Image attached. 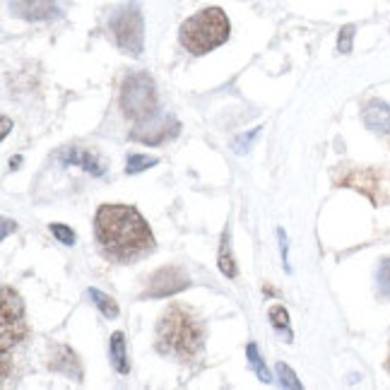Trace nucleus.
<instances>
[{"label":"nucleus","mask_w":390,"mask_h":390,"mask_svg":"<svg viewBox=\"0 0 390 390\" xmlns=\"http://www.w3.org/2000/svg\"><path fill=\"white\" fill-rule=\"evenodd\" d=\"M99 248L116 263H130L154 248L147 222L133 205H102L94 217Z\"/></svg>","instance_id":"1"},{"label":"nucleus","mask_w":390,"mask_h":390,"mask_svg":"<svg viewBox=\"0 0 390 390\" xmlns=\"http://www.w3.org/2000/svg\"><path fill=\"white\" fill-rule=\"evenodd\" d=\"M203 347V328L181 306H171L157 325V349L178 359H191Z\"/></svg>","instance_id":"2"},{"label":"nucleus","mask_w":390,"mask_h":390,"mask_svg":"<svg viewBox=\"0 0 390 390\" xmlns=\"http://www.w3.org/2000/svg\"><path fill=\"white\" fill-rule=\"evenodd\" d=\"M227 39H229V20L220 8H205L195 13L193 18L183 22L178 32V41L193 55L215 51Z\"/></svg>","instance_id":"3"},{"label":"nucleus","mask_w":390,"mask_h":390,"mask_svg":"<svg viewBox=\"0 0 390 390\" xmlns=\"http://www.w3.org/2000/svg\"><path fill=\"white\" fill-rule=\"evenodd\" d=\"M121 109L133 121H149L157 116V89L147 72H130L123 80Z\"/></svg>","instance_id":"4"},{"label":"nucleus","mask_w":390,"mask_h":390,"mask_svg":"<svg viewBox=\"0 0 390 390\" xmlns=\"http://www.w3.org/2000/svg\"><path fill=\"white\" fill-rule=\"evenodd\" d=\"M109 29L114 34V41L119 43V48H123L130 55L142 53L144 43V27H142V15L137 5H126L119 13L111 18Z\"/></svg>","instance_id":"5"},{"label":"nucleus","mask_w":390,"mask_h":390,"mask_svg":"<svg viewBox=\"0 0 390 390\" xmlns=\"http://www.w3.org/2000/svg\"><path fill=\"white\" fill-rule=\"evenodd\" d=\"M0 330H3V352H8L13 344L25 339L27 332H29L18 292H13L10 287H3V321H0Z\"/></svg>","instance_id":"6"},{"label":"nucleus","mask_w":390,"mask_h":390,"mask_svg":"<svg viewBox=\"0 0 390 390\" xmlns=\"http://www.w3.org/2000/svg\"><path fill=\"white\" fill-rule=\"evenodd\" d=\"M186 287H188V277L183 275L178 267L169 265V267H161V270H157L149 277L147 297H152V299L171 297V294L181 292V289H186Z\"/></svg>","instance_id":"7"},{"label":"nucleus","mask_w":390,"mask_h":390,"mask_svg":"<svg viewBox=\"0 0 390 390\" xmlns=\"http://www.w3.org/2000/svg\"><path fill=\"white\" fill-rule=\"evenodd\" d=\"M10 8L22 20L39 22L58 15V0H10Z\"/></svg>","instance_id":"8"},{"label":"nucleus","mask_w":390,"mask_h":390,"mask_svg":"<svg viewBox=\"0 0 390 390\" xmlns=\"http://www.w3.org/2000/svg\"><path fill=\"white\" fill-rule=\"evenodd\" d=\"M58 159L63 161L65 166H82L85 171H89V174L94 176H104L107 171H104L102 161H99L97 157H94L89 149H82V147H65L58 152Z\"/></svg>","instance_id":"9"},{"label":"nucleus","mask_w":390,"mask_h":390,"mask_svg":"<svg viewBox=\"0 0 390 390\" xmlns=\"http://www.w3.org/2000/svg\"><path fill=\"white\" fill-rule=\"evenodd\" d=\"M364 123L373 133H390V107L381 99H373L364 109Z\"/></svg>","instance_id":"10"},{"label":"nucleus","mask_w":390,"mask_h":390,"mask_svg":"<svg viewBox=\"0 0 390 390\" xmlns=\"http://www.w3.org/2000/svg\"><path fill=\"white\" fill-rule=\"evenodd\" d=\"M51 369L68 373V376H72L75 381H80V378H82L80 361H77L75 352H72V349H68V347H55V354H53V359H51Z\"/></svg>","instance_id":"11"},{"label":"nucleus","mask_w":390,"mask_h":390,"mask_svg":"<svg viewBox=\"0 0 390 390\" xmlns=\"http://www.w3.org/2000/svg\"><path fill=\"white\" fill-rule=\"evenodd\" d=\"M111 364L119 373H128V354H126V339L123 332H114L111 335Z\"/></svg>","instance_id":"12"},{"label":"nucleus","mask_w":390,"mask_h":390,"mask_svg":"<svg viewBox=\"0 0 390 390\" xmlns=\"http://www.w3.org/2000/svg\"><path fill=\"white\" fill-rule=\"evenodd\" d=\"M87 297L92 299V304L97 306L99 311H102V316H107V318H116V316H119V304H116L109 294H104V292H99V289L92 287L87 292Z\"/></svg>","instance_id":"13"},{"label":"nucleus","mask_w":390,"mask_h":390,"mask_svg":"<svg viewBox=\"0 0 390 390\" xmlns=\"http://www.w3.org/2000/svg\"><path fill=\"white\" fill-rule=\"evenodd\" d=\"M220 270L224 277H236V263H234L231 246H229V234L222 236V248H220Z\"/></svg>","instance_id":"14"},{"label":"nucleus","mask_w":390,"mask_h":390,"mask_svg":"<svg viewBox=\"0 0 390 390\" xmlns=\"http://www.w3.org/2000/svg\"><path fill=\"white\" fill-rule=\"evenodd\" d=\"M246 354H248V364H250V369L255 371V376L260 378L263 383H270L272 381V376H270V371H267V366H265V361L260 359V354H258V347H255L253 342L248 344L246 347Z\"/></svg>","instance_id":"15"},{"label":"nucleus","mask_w":390,"mask_h":390,"mask_svg":"<svg viewBox=\"0 0 390 390\" xmlns=\"http://www.w3.org/2000/svg\"><path fill=\"white\" fill-rule=\"evenodd\" d=\"M270 321H272V325H275L277 330L284 332V339H287V342H292L294 335H292V328H289V316H287V311H284L282 306H272V309H270Z\"/></svg>","instance_id":"16"},{"label":"nucleus","mask_w":390,"mask_h":390,"mask_svg":"<svg viewBox=\"0 0 390 390\" xmlns=\"http://www.w3.org/2000/svg\"><path fill=\"white\" fill-rule=\"evenodd\" d=\"M157 157H147V154H128L126 159V171L128 174H140V171L149 169V166L157 164Z\"/></svg>","instance_id":"17"},{"label":"nucleus","mask_w":390,"mask_h":390,"mask_svg":"<svg viewBox=\"0 0 390 390\" xmlns=\"http://www.w3.org/2000/svg\"><path fill=\"white\" fill-rule=\"evenodd\" d=\"M378 292L390 302V258L381 260V267H378Z\"/></svg>","instance_id":"18"},{"label":"nucleus","mask_w":390,"mask_h":390,"mask_svg":"<svg viewBox=\"0 0 390 390\" xmlns=\"http://www.w3.org/2000/svg\"><path fill=\"white\" fill-rule=\"evenodd\" d=\"M277 376H280V381H282V386H287V388H294V390H302V381H297V373H294L292 369H289L287 364H277Z\"/></svg>","instance_id":"19"},{"label":"nucleus","mask_w":390,"mask_h":390,"mask_svg":"<svg viewBox=\"0 0 390 390\" xmlns=\"http://www.w3.org/2000/svg\"><path fill=\"white\" fill-rule=\"evenodd\" d=\"M352 39H354V25L342 27V32H339V39H337V51L339 53H349V51H352Z\"/></svg>","instance_id":"20"},{"label":"nucleus","mask_w":390,"mask_h":390,"mask_svg":"<svg viewBox=\"0 0 390 390\" xmlns=\"http://www.w3.org/2000/svg\"><path fill=\"white\" fill-rule=\"evenodd\" d=\"M260 130H263V126H255L253 130L248 133V135H241V137H236V140H234V149H236L238 154H241V152H248L250 142L255 140V135H258Z\"/></svg>","instance_id":"21"},{"label":"nucleus","mask_w":390,"mask_h":390,"mask_svg":"<svg viewBox=\"0 0 390 390\" xmlns=\"http://www.w3.org/2000/svg\"><path fill=\"white\" fill-rule=\"evenodd\" d=\"M51 234L60 243H65V246H72V243H75V234H72V229H68L65 224H51Z\"/></svg>","instance_id":"22"},{"label":"nucleus","mask_w":390,"mask_h":390,"mask_svg":"<svg viewBox=\"0 0 390 390\" xmlns=\"http://www.w3.org/2000/svg\"><path fill=\"white\" fill-rule=\"evenodd\" d=\"M277 234H280V241H282V263H284V267L289 270V263H287V236H284L282 229L277 231Z\"/></svg>","instance_id":"23"},{"label":"nucleus","mask_w":390,"mask_h":390,"mask_svg":"<svg viewBox=\"0 0 390 390\" xmlns=\"http://www.w3.org/2000/svg\"><path fill=\"white\" fill-rule=\"evenodd\" d=\"M10 133V119H3V137Z\"/></svg>","instance_id":"24"},{"label":"nucleus","mask_w":390,"mask_h":390,"mask_svg":"<svg viewBox=\"0 0 390 390\" xmlns=\"http://www.w3.org/2000/svg\"><path fill=\"white\" fill-rule=\"evenodd\" d=\"M3 224H5V227H3V238H5V236H8V231H10V224H15V222H8V220H5Z\"/></svg>","instance_id":"25"},{"label":"nucleus","mask_w":390,"mask_h":390,"mask_svg":"<svg viewBox=\"0 0 390 390\" xmlns=\"http://www.w3.org/2000/svg\"><path fill=\"white\" fill-rule=\"evenodd\" d=\"M388 369H390V361H388Z\"/></svg>","instance_id":"26"}]
</instances>
